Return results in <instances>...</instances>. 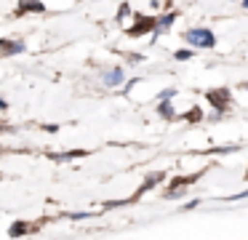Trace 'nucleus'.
<instances>
[{
    "mask_svg": "<svg viewBox=\"0 0 248 240\" xmlns=\"http://www.w3.org/2000/svg\"><path fill=\"white\" fill-rule=\"evenodd\" d=\"M184 37H187V43L189 46H195V48H214L216 46V37H214V32L211 30H189V32H184Z\"/></svg>",
    "mask_w": 248,
    "mask_h": 240,
    "instance_id": "f257e3e1",
    "label": "nucleus"
},
{
    "mask_svg": "<svg viewBox=\"0 0 248 240\" xmlns=\"http://www.w3.org/2000/svg\"><path fill=\"white\" fill-rule=\"evenodd\" d=\"M205 99L211 101V107H216V115H221V112L227 110V104H230V91H227V88L208 91V94H205Z\"/></svg>",
    "mask_w": 248,
    "mask_h": 240,
    "instance_id": "f03ea898",
    "label": "nucleus"
},
{
    "mask_svg": "<svg viewBox=\"0 0 248 240\" xmlns=\"http://www.w3.org/2000/svg\"><path fill=\"white\" fill-rule=\"evenodd\" d=\"M144 30H155V19H152V16H141L134 27H128V35L136 37V35H141Z\"/></svg>",
    "mask_w": 248,
    "mask_h": 240,
    "instance_id": "7ed1b4c3",
    "label": "nucleus"
},
{
    "mask_svg": "<svg viewBox=\"0 0 248 240\" xmlns=\"http://www.w3.org/2000/svg\"><path fill=\"white\" fill-rule=\"evenodd\" d=\"M27 11H35V14H46V5L38 3V0H22V3H19V14H27Z\"/></svg>",
    "mask_w": 248,
    "mask_h": 240,
    "instance_id": "20e7f679",
    "label": "nucleus"
},
{
    "mask_svg": "<svg viewBox=\"0 0 248 240\" xmlns=\"http://www.w3.org/2000/svg\"><path fill=\"white\" fill-rule=\"evenodd\" d=\"M104 83H107L109 88H115V85H120V83H123V69H120V67H112L107 75H104Z\"/></svg>",
    "mask_w": 248,
    "mask_h": 240,
    "instance_id": "39448f33",
    "label": "nucleus"
},
{
    "mask_svg": "<svg viewBox=\"0 0 248 240\" xmlns=\"http://www.w3.org/2000/svg\"><path fill=\"white\" fill-rule=\"evenodd\" d=\"M24 46L22 43H6V40H0V53L3 56H14V53H22Z\"/></svg>",
    "mask_w": 248,
    "mask_h": 240,
    "instance_id": "423d86ee",
    "label": "nucleus"
},
{
    "mask_svg": "<svg viewBox=\"0 0 248 240\" xmlns=\"http://www.w3.org/2000/svg\"><path fill=\"white\" fill-rule=\"evenodd\" d=\"M30 229H32V224H27V222H14L11 229H8V235H11V238H19V235H27Z\"/></svg>",
    "mask_w": 248,
    "mask_h": 240,
    "instance_id": "0eeeda50",
    "label": "nucleus"
},
{
    "mask_svg": "<svg viewBox=\"0 0 248 240\" xmlns=\"http://www.w3.org/2000/svg\"><path fill=\"white\" fill-rule=\"evenodd\" d=\"M173 21H176V14H166L160 21H155V35H160L163 30H168V27H171Z\"/></svg>",
    "mask_w": 248,
    "mask_h": 240,
    "instance_id": "6e6552de",
    "label": "nucleus"
},
{
    "mask_svg": "<svg viewBox=\"0 0 248 240\" xmlns=\"http://www.w3.org/2000/svg\"><path fill=\"white\" fill-rule=\"evenodd\" d=\"M160 179H166V174H152V176H147V181H144V184L139 187V192H136V195H141V192L152 190V187H155V184H157V181H160Z\"/></svg>",
    "mask_w": 248,
    "mask_h": 240,
    "instance_id": "1a4fd4ad",
    "label": "nucleus"
},
{
    "mask_svg": "<svg viewBox=\"0 0 248 240\" xmlns=\"http://www.w3.org/2000/svg\"><path fill=\"white\" fill-rule=\"evenodd\" d=\"M157 112H160V115L166 117V120H173V117H176V115H173V107L168 104V101H160V107H157Z\"/></svg>",
    "mask_w": 248,
    "mask_h": 240,
    "instance_id": "9d476101",
    "label": "nucleus"
},
{
    "mask_svg": "<svg viewBox=\"0 0 248 240\" xmlns=\"http://www.w3.org/2000/svg\"><path fill=\"white\" fill-rule=\"evenodd\" d=\"M200 117H203V112H200L198 107H192L189 112H184V120H189V123H198Z\"/></svg>",
    "mask_w": 248,
    "mask_h": 240,
    "instance_id": "9b49d317",
    "label": "nucleus"
},
{
    "mask_svg": "<svg viewBox=\"0 0 248 240\" xmlns=\"http://www.w3.org/2000/svg\"><path fill=\"white\" fill-rule=\"evenodd\" d=\"M187 59H192V51H187V48L176 51V62H187Z\"/></svg>",
    "mask_w": 248,
    "mask_h": 240,
    "instance_id": "f8f14e48",
    "label": "nucleus"
},
{
    "mask_svg": "<svg viewBox=\"0 0 248 240\" xmlns=\"http://www.w3.org/2000/svg\"><path fill=\"white\" fill-rule=\"evenodd\" d=\"M0 110H6V101H3V99H0Z\"/></svg>",
    "mask_w": 248,
    "mask_h": 240,
    "instance_id": "ddd939ff",
    "label": "nucleus"
},
{
    "mask_svg": "<svg viewBox=\"0 0 248 240\" xmlns=\"http://www.w3.org/2000/svg\"><path fill=\"white\" fill-rule=\"evenodd\" d=\"M243 5H246V8H248V0H243Z\"/></svg>",
    "mask_w": 248,
    "mask_h": 240,
    "instance_id": "4468645a",
    "label": "nucleus"
},
{
    "mask_svg": "<svg viewBox=\"0 0 248 240\" xmlns=\"http://www.w3.org/2000/svg\"><path fill=\"white\" fill-rule=\"evenodd\" d=\"M246 176H248V174H246Z\"/></svg>",
    "mask_w": 248,
    "mask_h": 240,
    "instance_id": "2eb2a0df",
    "label": "nucleus"
}]
</instances>
